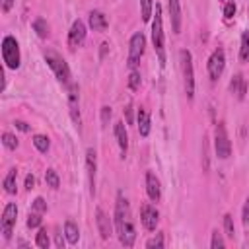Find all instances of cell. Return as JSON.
<instances>
[{
  "label": "cell",
  "instance_id": "1",
  "mask_svg": "<svg viewBox=\"0 0 249 249\" xmlns=\"http://www.w3.org/2000/svg\"><path fill=\"white\" fill-rule=\"evenodd\" d=\"M156 14L152 19V43H154V51L158 54L160 64H165V39H163V19H161V6L156 4Z\"/></svg>",
  "mask_w": 249,
  "mask_h": 249
},
{
  "label": "cell",
  "instance_id": "2",
  "mask_svg": "<svg viewBox=\"0 0 249 249\" xmlns=\"http://www.w3.org/2000/svg\"><path fill=\"white\" fill-rule=\"evenodd\" d=\"M45 62H47V66L54 72V76H56L58 82H62L64 86H70V84H72V82H70V68H68L66 60H64L58 53L47 49V51H45Z\"/></svg>",
  "mask_w": 249,
  "mask_h": 249
},
{
  "label": "cell",
  "instance_id": "3",
  "mask_svg": "<svg viewBox=\"0 0 249 249\" xmlns=\"http://www.w3.org/2000/svg\"><path fill=\"white\" fill-rule=\"evenodd\" d=\"M2 60L8 68L18 70L19 62H21V54H19V43L14 35H6L2 39Z\"/></svg>",
  "mask_w": 249,
  "mask_h": 249
},
{
  "label": "cell",
  "instance_id": "4",
  "mask_svg": "<svg viewBox=\"0 0 249 249\" xmlns=\"http://www.w3.org/2000/svg\"><path fill=\"white\" fill-rule=\"evenodd\" d=\"M181 56V70H183V82H185V93L189 99L195 97V68H193V56L191 51L183 49L179 53Z\"/></svg>",
  "mask_w": 249,
  "mask_h": 249
},
{
  "label": "cell",
  "instance_id": "5",
  "mask_svg": "<svg viewBox=\"0 0 249 249\" xmlns=\"http://www.w3.org/2000/svg\"><path fill=\"white\" fill-rule=\"evenodd\" d=\"M144 47H146V37L142 31H136L132 37H130V43H128V58H126V64L130 70H136L138 64H140V58L144 54Z\"/></svg>",
  "mask_w": 249,
  "mask_h": 249
},
{
  "label": "cell",
  "instance_id": "6",
  "mask_svg": "<svg viewBox=\"0 0 249 249\" xmlns=\"http://www.w3.org/2000/svg\"><path fill=\"white\" fill-rule=\"evenodd\" d=\"M214 150H216V156L220 160H228L231 156V144H230V136H228V130H226L224 123L216 124V130H214Z\"/></svg>",
  "mask_w": 249,
  "mask_h": 249
},
{
  "label": "cell",
  "instance_id": "7",
  "mask_svg": "<svg viewBox=\"0 0 249 249\" xmlns=\"http://www.w3.org/2000/svg\"><path fill=\"white\" fill-rule=\"evenodd\" d=\"M16 218H18V206L16 202H8L2 210V218H0V231L4 239H12V231L16 226Z\"/></svg>",
  "mask_w": 249,
  "mask_h": 249
},
{
  "label": "cell",
  "instance_id": "8",
  "mask_svg": "<svg viewBox=\"0 0 249 249\" xmlns=\"http://www.w3.org/2000/svg\"><path fill=\"white\" fill-rule=\"evenodd\" d=\"M224 66H226V53H224V49L218 47V49L212 51V54L208 58V64H206L210 80H218L224 72Z\"/></svg>",
  "mask_w": 249,
  "mask_h": 249
},
{
  "label": "cell",
  "instance_id": "9",
  "mask_svg": "<svg viewBox=\"0 0 249 249\" xmlns=\"http://www.w3.org/2000/svg\"><path fill=\"white\" fill-rule=\"evenodd\" d=\"M86 39V23L82 19H74L70 31H68V47L74 51L76 47H80Z\"/></svg>",
  "mask_w": 249,
  "mask_h": 249
},
{
  "label": "cell",
  "instance_id": "10",
  "mask_svg": "<svg viewBox=\"0 0 249 249\" xmlns=\"http://www.w3.org/2000/svg\"><path fill=\"white\" fill-rule=\"evenodd\" d=\"M140 222H142V226L148 231H154L156 226H158V222H160V212L152 204H144L140 208Z\"/></svg>",
  "mask_w": 249,
  "mask_h": 249
},
{
  "label": "cell",
  "instance_id": "11",
  "mask_svg": "<svg viewBox=\"0 0 249 249\" xmlns=\"http://www.w3.org/2000/svg\"><path fill=\"white\" fill-rule=\"evenodd\" d=\"M115 228H117V233H119V241H121L124 247H132V245H134V239H136V230H134L130 218L124 220L123 224L115 226Z\"/></svg>",
  "mask_w": 249,
  "mask_h": 249
},
{
  "label": "cell",
  "instance_id": "12",
  "mask_svg": "<svg viewBox=\"0 0 249 249\" xmlns=\"http://www.w3.org/2000/svg\"><path fill=\"white\" fill-rule=\"evenodd\" d=\"M86 169H88V181H89V193H95V171H97V156L93 148L86 150Z\"/></svg>",
  "mask_w": 249,
  "mask_h": 249
},
{
  "label": "cell",
  "instance_id": "13",
  "mask_svg": "<svg viewBox=\"0 0 249 249\" xmlns=\"http://www.w3.org/2000/svg\"><path fill=\"white\" fill-rule=\"evenodd\" d=\"M95 224H97L101 239H109L113 233V224H111V218L105 214L103 208H95Z\"/></svg>",
  "mask_w": 249,
  "mask_h": 249
},
{
  "label": "cell",
  "instance_id": "14",
  "mask_svg": "<svg viewBox=\"0 0 249 249\" xmlns=\"http://www.w3.org/2000/svg\"><path fill=\"white\" fill-rule=\"evenodd\" d=\"M146 195L152 202H158L161 196V187H160V179L154 175V171H146Z\"/></svg>",
  "mask_w": 249,
  "mask_h": 249
},
{
  "label": "cell",
  "instance_id": "15",
  "mask_svg": "<svg viewBox=\"0 0 249 249\" xmlns=\"http://www.w3.org/2000/svg\"><path fill=\"white\" fill-rule=\"evenodd\" d=\"M88 23H89V27H91L93 31H105L107 25H109L107 16H105L103 12H99V10H91V12H89V16H88Z\"/></svg>",
  "mask_w": 249,
  "mask_h": 249
},
{
  "label": "cell",
  "instance_id": "16",
  "mask_svg": "<svg viewBox=\"0 0 249 249\" xmlns=\"http://www.w3.org/2000/svg\"><path fill=\"white\" fill-rule=\"evenodd\" d=\"M115 138L119 142V148H121V154L123 158L126 156V150H128V134H126V126L123 121L115 123Z\"/></svg>",
  "mask_w": 249,
  "mask_h": 249
},
{
  "label": "cell",
  "instance_id": "17",
  "mask_svg": "<svg viewBox=\"0 0 249 249\" xmlns=\"http://www.w3.org/2000/svg\"><path fill=\"white\" fill-rule=\"evenodd\" d=\"M169 6V18H171V27L175 33L181 31V4L179 0H167Z\"/></svg>",
  "mask_w": 249,
  "mask_h": 249
},
{
  "label": "cell",
  "instance_id": "18",
  "mask_svg": "<svg viewBox=\"0 0 249 249\" xmlns=\"http://www.w3.org/2000/svg\"><path fill=\"white\" fill-rule=\"evenodd\" d=\"M136 124H138V134L140 136H148L150 134V113L140 107L136 113Z\"/></svg>",
  "mask_w": 249,
  "mask_h": 249
},
{
  "label": "cell",
  "instance_id": "19",
  "mask_svg": "<svg viewBox=\"0 0 249 249\" xmlns=\"http://www.w3.org/2000/svg\"><path fill=\"white\" fill-rule=\"evenodd\" d=\"M245 89H247V86H245L243 74H235V76L231 78V82H230V91H231L237 99H243V97H245Z\"/></svg>",
  "mask_w": 249,
  "mask_h": 249
},
{
  "label": "cell",
  "instance_id": "20",
  "mask_svg": "<svg viewBox=\"0 0 249 249\" xmlns=\"http://www.w3.org/2000/svg\"><path fill=\"white\" fill-rule=\"evenodd\" d=\"M16 181H18V169L16 167H12L8 173H6V177H4V181H2V187H4V191L8 193V195H16Z\"/></svg>",
  "mask_w": 249,
  "mask_h": 249
},
{
  "label": "cell",
  "instance_id": "21",
  "mask_svg": "<svg viewBox=\"0 0 249 249\" xmlns=\"http://www.w3.org/2000/svg\"><path fill=\"white\" fill-rule=\"evenodd\" d=\"M64 235H66V241H68L70 245L78 243V239H80V230H78L76 222H72V220H66V222H64Z\"/></svg>",
  "mask_w": 249,
  "mask_h": 249
},
{
  "label": "cell",
  "instance_id": "22",
  "mask_svg": "<svg viewBox=\"0 0 249 249\" xmlns=\"http://www.w3.org/2000/svg\"><path fill=\"white\" fill-rule=\"evenodd\" d=\"M31 25H33V29H35V33H37V35H39L41 39H45V37L49 35V23H47V21H45L43 18H35Z\"/></svg>",
  "mask_w": 249,
  "mask_h": 249
},
{
  "label": "cell",
  "instance_id": "23",
  "mask_svg": "<svg viewBox=\"0 0 249 249\" xmlns=\"http://www.w3.org/2000/svg\"><path fill=\"white\" fill-rule=\"evenodd\" d=\"M239 58L243 62L249 60V31L241 33V45H239Z\"/></svg>",
  "mask_w": 249,
  "mask_h": 249
},
{
  "label": "cell",
  "instance_id": "24",
  "mask_svg": "<svg viewBox=\"0 0 249 249\" xmlns=\"http://www.w3.org/2000/svg\"><path fill=\"white\" fill-rule=\"evenodd\" d=\"M154 2L152 0H140V16L142 21H150V18L154 16Z\"/></svg>",
  "mask_w": 249,
  "mask_h": 249
},
{
  "label": "cell",
  "instance_id": "25",
  "mask_svg": "<svg viewBox=\"0 0 249 249\" xmlns=\"http://www.w3.org/2000/svg\"><path fill=\"white\" fill-rule=\"evenodd\" d=\"M33 146H35L41 154H47L51 142H49V138H47L45 134H35V136H33Z\"/></svg>",
  "mask_w": 249,
  "mask_h": 249
},
{
  "label": "cell",
  "instance_id": "26",
  "mask_svg": "<svg viewBox=\"0 0 249 249\" xmlns=\"http://www.w3.org/2000/svg\"><path fill=\"white\" fill-rule=\"evenodd\" d=\"M45 181H47V185H49L51 189H58V187H60V177H58V173H56L53 167L45 171Z\"/></svg>",
  "mask_w": 249,
  "mask_h": 249
},
{
  "label": "cell",
  "instance_id": "27",
  "mask_svg": "<svg viewBox=\"0 0 249 249\" xmlns=\"http://www.w3.org/2000/svg\"><path fill=\"white\" fill-rule=\"evenodd\" d=\"M35 243H37V247H41V249H47L49 247V233H47V230L45 228H41L39 231H37V237H35Z\"/></svg>",
  "mask_w": 249,
  "mask_h": 249
},
{
  "label": "cell",
  "instance_id": "28",
  "mask_svg": "<svg viewBox=\"0 0 249 249\" xmlns=\"http://www.w3.org/2000/svg\"><path fill=\"white\" fill-rule=\"evenodd\" d=\"M2 144H4L8 150H16V148H18V138H16L12 132H2Z\"/></svg>",
  "mask_w": 249,
  "mask_h": 249
},
{
  "label": "cell",
  "instance_id": "29",
  "mask_svg": "<svg viewBox=\"0 0 249 249\" xmlns=\"http://www.w3.org/2000/svg\"><path fill=\"white\" fill-rule=\"evenodd\" d=\"M224 231H226L228 237L233 239V235H235V228H233V218H231V214H224Z\"/></svg>",
  "mask_w": 249,
  "mask_h": 249
},
{
  "label": "cell",
  "instance_id": "30",
  "mask_svg": "<svg viewBox=\"0 0 249 249\" xmlns=\"http://www.w3.org/2000/svg\"><path fill=\"white\" fill-rule=\"evenodd\" d=\"M140 82H142L140 80V72L138 70H130V74H128V88L136 91L140 88Z\"/></svg>",
  "mask_w": 249,
  "mask_h": 249
},
{
  "label": "cell",
  "instance_id": "31",
  "mask_svg": "<svg viewBox=\"0 0 249 249\" xmlns=\"http://www.w3.org/2000/svg\"><path fill=\"white\" fill-rule=\"evenodd\" d=\"M224 245H226V241H224L222 233H218V230H214L212 231V237H210V247L212 249H222Z\"/></svg>",
  "mask_w": 249,
  "mask_h": 249
},
{
  "label": "cell",
  "instance_id": "32",
  "mask_svg": "<svg viewBox=\"0 0 249 249\" xmlns=\"http://www.w3.org/2000/svg\"><path fill=\"white\" fill-rule=\"evenodd\" d=\"M165 245V239H163V233H156L154 237H150L146 241V247L148 249H154V247H163Z\"/></svg>",
  "mask_w": 249,
  "mask_h": 249
},
{
  "label": "cell",
  "instance_id": "33",
  "mask_svg": "<svg viewBox=\"0 0 249 249\" xmlns=\"http://www.w3.org/2000/svg\"><path fill=\"white\" fill-rule=\"evenodd\" d=\"M39 226H41V214L31 210L27 216V228H39Z\"/></svg>",
  "mask_w": 249,
  "mask_h": 249
},
{
  "label": "cell",
  "instance_id": "34",
  "mask_svg": "<svg viewBox=\"0 0 249 249\" xmlns=\"http://www.w3.org/2000/svg\"><path fill=\"white\" fill-rule=\"evenodd\" d=\"M33 210L39 212V214H45V212H47V202H45L43 196H37V198L33 200Z\"/></svg>",
  "mask_w": 249,
  "mask_h": 249
},
{
  "label": "cell",
  "instance_id": "35",
  "mask_svg": "<svg viewBox=\"0 0 249 249\" xmlns=\"http://www.w3.org/2000/svg\"><path fill=\"white\" fill-rule=\"evenodd\" d=\"M235 10H237V8H235V2H233V0H228V2L224 4V16H226L228 19L235 16Z\"/></svg>",
  "mask_w": 249,
  "mask_h": 249
},
{
  "label": "cell",
  "instance_id": "36",
  "mask_svg": "<svg viewBox=\"0 0 249 249\" xmlns=\"http://www.w3.org/2000/svg\"><path fill=\"white\" fill-rule=\"evenodd\" d=\"M111 115H113L111 107H109V105H103V107H101V123H103V126H105V124H109Z\"/></svg>",
  "mask_w": 249,
  "mask_h": 249
},
{
  "label": "cell",
  "instance_id": "37",
  "mask_svg": "<svg viewBox=\"0 0 249 249\" xmlns=\"http://www.w3.org/2000/svg\"><path fill=\"white\" fill-rule=\"evenodd\" d=\"M25 189H27V191L35 189V175H33V173H27V175H25Z\"/></svg>",
  "mask_w": 249,
  "mask_h": 249
},
{
  "label": "cell",
  "instance_id": "38",
  "mask_svg": "<svg viewBox=\"0 0 249 249\" xmlns=\"http://www.w3.org/2000/svg\"><path fill=\"white\" fill-rule=\"evenodd\" d=\"M241 218H243V226L249 228V200H247L245 206H243V214H241Z\"/></svg>",
  "mask_w": 249,
  "mask_h": 249
},
{
  "label": "cell",
  "instance_id": "39",
  "mask_svg": "<svg viewBox=\"0 0 249 249\" xmlns=\"http://www.w3.org/2000/svg\"><path fill=\"white\" fill-rule=\"evenodd\" d=\"M12 6H14V0H0V8L4 14H8L12 10Z\"/></svg>",
  "mask_w": 249,
  "mask_h": 249
},
{
  "label": "cell",
  "instance_id": "40",
  "mask_svg": "<svg viewBox=\"0 0 249 249\" xmlns=\"http://www.w3.org/2000/svg\"><path fill=\"white\" fill-rule=\"evenodd\" d=\"M124 113H126V123H128V124H132V105H126Z\"/></svg>",
  "mask_w": 249,
  "mask_h": 249
},
{
  "label": "cell",
  "instance_id": "41",
  "mask_svg": "<svg viewBox=\"0 0 249 249\" xmlns=\"http://www.w3.org/2000/svg\"><path fill=\"white\" fill-rule=\"evenodd\" d=\"M14 124H16V128H19V130H23V132H27V130H29L27 123H23V121H16Z\"/></svg>",
  "mask_w": 249,
  "mask_h": 249
},
{
  "label": "cell",
  "instance_id": "42",
  "mask_svg": "<svg viewBox=\"0 0 249 249\" xmlns=\"http://www.w3.org/2000/svg\"><path fill=\"white\" fill-rule=\"evenodd\" d=\"M107 49H109V43H101V54H99L101 58L105 56V53H107Z\"/></svg>",
  "mask_w": 249,
  "mask_h": 249
},
{
  "label": "cell",
  "instance_id": "43",
  "mask_svg": "<svg viewBox=\"0 0 249 249\" xmlns=\"http://www.w3.org/2000/svg\"><path fill=\"white\" fill-rule=\"evenodd\" d=\"M56 247H64V239L60 233H56Z\"/></svg>",
  "mask_w": 249,
  "mask_h": 249
},
{
  "label": "cell",
  "instance_id": "44",
  "mask_svg": "<svg viewBox=\"0 0 249 249\" xmlns=\"http://www.w3.org/2000/svg\"><path fill=\"white\" fill-rule=\"evenodd\" d=\"M224 2H228V0H224Z\"/></svg>",
  "mask_w": 249,
  "mask_h": 249
}]
</instances>
